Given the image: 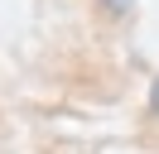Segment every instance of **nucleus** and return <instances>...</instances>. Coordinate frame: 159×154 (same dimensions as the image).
I'll return each mask as SVG.
<instances>
[{
	"instance_id": "nucleus-2",
	"label": "nucleus",
	"mask_w": 159,
	"mask_h": 154,
	"mask_svg": "<svg viewBox=\"0 0 159 154\" xmlns=\"http://www.w3.org/2000/svg\"><path fill=\"white\" fill-rule=\"evenodd\" d=\"M106 5H111V10H130V0H106Z\"/></svg>"
},
{
	"instance_id": "nucleus-1",
	"label": "nucleus",
	"mask_w": 159,
	"mask_h": 154,
	"mask_svg": "<svg viewBox=\"0 0 159 154\" xmlns=\"http://www.w3.org/2000/svg\"><path fill=\"white\" fill-rule=\"evenodd\" d=\"M149 111L159 116V77H154V82H149Z\"/></svg>"
}]
</instances>
